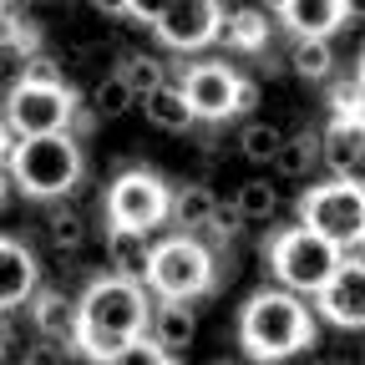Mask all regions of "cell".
I'll use <instances>...</instances> for the list:
<instances>
[{
	"label": "cell",
	"mask_w": 365,
	"mask_h": 365,
	"mask_svg": "<svg viewBox=\"0 0 365 365\" xmlns=\"http://www.w3.org/2000/svg\"><path fill=\"white\" fill-rule=\"evenodd\" d=\"M269 269H274V279H279V289L309 299V294L340 269V249H335L330 239H319L314 228L294 223V228H284V234H274V244H269Z\"/></svg>",
	"instance_id": "5"
},
{
	"label": "cell",
	"mask_w": 365,
	"mask_h": 365,
	"mask_svg": "<svg viewBox=\"0 0 365 365\" xmlns=\"http://www.w3.org/2000/svg\"><path fill=\"white\" fill-rule=\"evenodd\" d=\"M11 11H16V0H0V21H6Z\"/></svg>",
	"instance_id": "35"
},
{
	"label": "cell",
	"mask_w": 365,
	"mask_h": 365,
	"mask_svg": "<svg viewBox=\"0 0 365 365\" xmlns=\"http://www.w3.org/2000/svg\"><path fill=\"white\" fill-rule=\"evenodd\" d=\"M299 223L314 228L319 239H330L335 249L365 234V193L360 182H309L299 198Z\"/></svg>",
	"instance_id": "8"
},
{
	"label": "cell",
	"mask_w": 365,
	"mask_h": 365,
	"mask_svg": "<svg viewBox=\"0 0 365 365\" xmlns=\"http://www.w3.org/2000/svg\"><path fill=\"white\" fill-rule=\"evenodd\" d=\"M274 16L289 36H335L345 26V0H279Z\"/></svg>",
	"instance_id": "16"
},
{
	"label": "cell",
	"mask_w": 365,
	"mask_h": 365,
	"mask_svg": "<svg viewBox=\"0 0 365 365\" xmlns=\"http://www.w3.org/2000/svg\"><path fill=\"white\" fill-rule=\"evenodd\" d=\"M143 117L158 127V132H173V137H182V132H193L198 122H193V112H188V102H182V91H178V81H163V86H153V91H143Z\"/></svg>",
	"instance_id": "19"
},
{
	"label": "cell",
	"mask_w": 365,
	"mask_h": 365,
	"mask_svg": "<svg viewBox=\"0 0 365 365\" xmlns=\"http://www.w3.org/2000/svg\"><path fill=\"white\" fill-rule=\"evenodd\" d=\"M148 309H153L148 284L102 274V279H91L76 294V340H71V350H81L86 360H107L117 345H127V340H137L148 330Z\"/></svg>",
	"instance_id": "1"
},
{
	"label": "cell",
	"mask_w": 365,
	"mask_h": 365,
	"mask_svg": "<svg viewBox=\"0 0 365 365\" xmlns=\"http://www.w3.org/2000/svg\"><path fill=\"white\" fill-rule=\"evenodd\" d=\"M284 143V127L279 122H264V117H254V122H244V132H239V153L249 158V163H259V168H269V158H274V148Z\"/></svg>",
	"instance_id": "27"
},
{
	"label": "cell",
	"mask_w": 365,
	"mask_h": 365,
	"mask_svg": "<svg viewBox=\"0 0 365 365\" xmlns=\"http://www.w3.org/2000/svg\"><path fill=\"white\" fill-rule=\"evenodd\" d=\"M239 86H244V76L228 61H193L188 71L178 76L182 102H188L193 122H203V127L239 117Z\"/></svg>",
	"instance_id": "9"
},
{
	"label": "cell",
	"mask_w": 365,
	"mask_h": 365,
	"mask_svg": "<svg viewBox=\"0 0 365 365\" xmlns=\"http://www.w3.org/2000/svg\"><path fill=\"white\" fill-rule=\"evenodd\" d=\"M97 365H168V355L148 340V335H137V340H127V345H117L107 360H97Z\"/></svg>",
	"instance_id": "28"
},
{
	"label": "cell",
	"mask_w": 365,
	"mask_h": 365,
	"mask_svg": "<svg viewBox=\"0 0 365 365\" xmlns=\"http://www.w3.org/2000/svg\"><path fill=\"white\" fill-rule=\"evenodd\" d=\"M117 76L127 81L132 97H143V91L173 81V76H168V61H163L158 51H122V56H117Z\"/></svg>",
	"instance_id": "24"
},
{
	"label": "cell",
	"mask_w": 365,
	"mask_h": 365,
	"mask_svg": "<svg viewBox=\"0 0 365 365\" xmlns=\"http://www.w3.org/2000/svg\"><path fill=\"white\" fill-rule=\"evenodd\" d=\"M81 173H86V158H81V143L71 132L21 137V143H11V153H6V182H16L26 198H41V203L76 193Z\"/></svg>",
	"instance_id": "3"
},
{
	"label": "cell",
	"mask_w": 365,
	"mask_h": 365,
	"mask_svg": "<svg viewBox=\"0 0 365 365\" xmlns=\"http://www.w3.org/2000/svg\"><path fill=\"white\" fill-rule=\"evenodd\" d=\"M76 91L66 81H21L6 91V127L11 137H41V132H71L76 122Z\"/></svg>",
	"instance_id": "6"
},
{
	"label": "cell",
	"mask_w": 365,
	"mask_h": 365,
	"mask_svg": "<svg viewBox=\"0 0 365 365\" xmlns=\"http://www.w3.org/2000/svg\"><path fill=\"white\" fill-rule=\"evenodd\" d=\"M289 71L304 76V81H330V71H335V46H330V36H294V46H289Z\"/></svg>",
	"instance_id": "22"
},
{
	"label": "cell",
	"mask_w": 365,
	"mask_h": 365,
	"mask_svg": "<svg viewBox=\"0 0 365 365\" xmlns=\"http://www.w3.org/2000/svg\"><path fill=\"white\" fill-rule=\"evenodd\" d=\"M319 158L340 182H360L365 173V122L360 112H335L325 137H319Z\"/></svg>",
	"instance_id": "12"
},
{
	"label": "cell",
	"mask_w": 365,
	"mask_h": 365,
	"mask_svg": "<svg viewBox=\"0 0 365 365\" xmlns=\"http://www.w3.org/2000/svg\"><path fill=\"white\" fill-rule=\"evenodd\" d=\"M137 107V97L127 91V81L112 71V76H97L91 81V91H86V112L97 117V122H117V117H127Z\"/></svg>",
	"instance_id": "25"
},
{
	"label": "cell",
	"mask_w": 365,
	"mask_h": 365,
	"mask_svg": "<svg viewBox=\"0 0 365 365\" xmlns=\"http://www.w3.org/2000/svg\"><path fill=\"white\" fill-rule=\"evenodd\" d=\"M218 21H223L218 0H168L153 31L168 51H203L208 41H218Z\"/></svg>",
	"instance_id": "10"
},
{
	"label": "cell",
	"mask_w": 365,
	"mask_h": 365,
	"mask_svg": "<svg viewBox=\"0 0 365 365\" xmlns=\"http://www.w3.org/2000/svg\"><path fill=\"white\" fill-rule=\"evenodd\" d=\"M168 365H182V360H168Z\"/></svg>",
	"instance_id": "38"
},
{
	"label": "cell",
	"mask_w": 365,
	"mask_h": 365,
	"mask_svg": "<svg viewBox=\"0 0 365 365\" xmlns=\"http://www.w3.org/2000/svg\"><path fill=\"white\" fill-rule=\"evenodd\" d=\"M163 6H168V0H127V21H158L163 16Z\"/></svg>",
	"instance_id": "31"
},
{
	"label": "cell",
	"mask_w": 365,
	"mask_h": 365,
	"mask_svg": "<svg viewBox=\"0 0 365 365\" xmlns=\"http://www.w3.org/2000/svg\"><path fill=\"white\" fill-rule=\"evenodd\" d=\"M239 340L249 360L259 365H284L304 350H314V309L289 289H259L249 294L239 314Z\"/></svg>",
	"instance_id": "2"
},
{
	"label": "cell",
	"mask_w": 365,
	"mask_h": 365,
	"mask_svg": "<svg viewBox=\"0 0 365 365\" xmlns=\"http://www.w3.org/2000/svg\"><path fill=\"white\" fill-rule=\"evenodd\" d=\"M11 143H16V137H11V127H6V117H0V163H6V153H11Z\"/></svg>",
	"instance_id": "34"
},
{
	"label": "cell",
	"mask_w": 365,
	"mask_h": 365,
	"mask_svg": "<svg viewBox=\"0 0 365 365\" xmlns=\"http://www.w3.org/2000/svg\"><path fill=\"white\" fill-rule=\"evenodd\" d=\"M309 299H314V309L325 314L330 325L360 330V325H365V269H360V264H340Z\"/></svg>",
	"instance_id": "11"
},
{
	"label": "cell",
	"mask_w": 365,
	"mask_h": 365,
	"mask_svg": "<svg viewBox=\"0 0 365 365\" xmlns=\"http://www.w3.org/2000/svg\"><path fill=\"white\" fill-rule=\"evenodd\" d=\"M0 198H6V173H0Z\"/></svg>",
	"instance_id": "37"
},
{
	"label": "cell",
	"mask_w": 365,
	"mask_h": 365,
	"mask_svg": "<svg viewBox=\"0 0 365 365\" xmlns=\"http://www.w3.org/2000/svg\"><path fill=\"white\" fill-rule=\"evenodd\" d=\"M168 360H182V350L193 345L198 335V314H193V299H158L148 309V330H143Z\"/></svg>",
	"instance_id": "13"
},
{
	"label": "cell",
	"mask_w": 365,
	"mask_h": 365,
	"mask_svg": "<svg viewBox=\"0 0 365 365\" xmlns=\"http://www.w3.org/2000/svg\"><path fill=\"white\" fill-rule=\"evenodd\" d=\"M208 365H239V360H223V355H213V360H208Z\"/></svg>",
	"instance_id": "36"
},
{
	"label": "cell",
	"mask_w": 365,
	"mask_h": 365,
	"mask_svg": "<svg viewBox=\"0 0 365 365\" xmlns=\"http://www.w3.org/2000/svg\"><path fill=\"white\" fill-rule=\"evenodd\" d=\"M31 319H36V335L41 340H56V345H71L76 340V299L66 289H31Z\"/></svg>",
	"instance_id": "15"
},
{
	"label": "cell",
	"mask_w": 365,
	"mask_h": 365,
	"mask_svg": "<svg viewBox=\"0 0 365 365\" xmlns=\"http://www.w3.org/2000/svg\"><path fill=\"white\" fill-rule=\"evenodd\" d=\"M168 198L173 188L153 173V168H122L107 188V228H168Z\"/></svg>",
	"instance_id": "7"
},
{
	"label": "cell",
	"mask_w": 365,
	"mask_h": 365,
	"mask_svg": "<svg viewBox=\"0 0 365 365\" xmlns=\"http://www.w3.org/2000/svg\"><path fill=\"white\" fill-rule=\"evenodd\" d=\"M91 6H97L107 21H127V0H91Z\"/></svg>",
	"instance_id": "33"
},
{
	"label": "cell",
	"mask_w": 365,
	"mask_h": 365,
	"mask_svg": "<svg viewBox=\"0 0 365 365\" xmlns=\"http://www.w3.org/2000/svg\"><path fill=\"white\" fill-rule=\"evenodd\" d=\"M314 163H319V132H309V127L284 132V143L274 148V158H269V168L279 173L284 182H309Z\"/></svg>",
	"instance_id": "20"
},
{
	"label": "cell",
	"mask_w": 365,
	"mask_h": 365,
	"mask_svg": "<svg viewBox=\"0 0 365 365\" xmlns=\"http://www.w3.org/2000/svg\"><path fill=\"white\" fill-rule=\"evenodd\" d=\"M213 188H203V182H188V188H173L168 198V223H173V234H198V228L208 223L213 213Z\"/></svg>",
	"instance_id": "21"
},
{
	"label": "cell",
	"mask_w": 365,
	"mask_h": 365,
	"mask_svg": "<svg viewBox=\"0 0 365 365\" xmlns=\"http://www.w3.org/2000/svg\"><path fill=\"white\" fill-rule=\"evenodd\" d=\"M234 208H239L244 223H269L274 213H279V188H274V182H264V178H249V182H239Z\"/></svg>",
	"instance_id": "26"
},
{
	"label": "cell",
	"mask_w": 365,
	"mask_h": 365,
	"mask_svg": "<svg viewBox=\"0 0 365 365\" xmlns=\"http://www.w3.org/2000/svg\"><path fill=\"white\" fill-rule=\"evenodd\" d=\"M143 284L158 299H203L218 289V254L203 249L193 234H168L148 254Z\"/></svg>",
	"instance_id": "4"
},
{
	"label": "cell",
	"mask_w": 365,
	"mask_h": 365,
	"mask_svg": "<svg viewBox=\"0 0 365 365\" xmlns=\"http://www.w3.org/2000/svg\"><path fill=\"white\" fill-rule=\"evenodd\" d=\"M46 244L56 254H76L86 244V218L66 198H51V208H46Z\"/></svg>",
	"instance_id": "23"
},
{
	"label": "cell",
	"mask_w": 365,
	"mask_h": 365,
	"mask_svg": "<svg viewBox=\"0 0 365 365\" xmlns=\"http://www.w3.org/2000/svg\"><path fill=\"white\" fill-rule=\"evenodd\" d=\"M148 254H153V239L143 234V228H107V264H112L117 279L143 284V274H148Z\"/></svg>",
	"instance_id": "18"
},
{
	"label": "cell",
	"mask_w": 365,
	"mask_h": 365,
	"mask_svg": "<svg viewBox=\"0 0 365 365\" xmlns=\"http://www.w3.org/2000/svg\"><path fill=\"white\" fill-rule=\"evenodd\" d=\"M41 284V264L21 239L0 234V309H16L31 299V289Z\"/></svg>",
	"instance_id": "14"
},
{
	"label": "cell",
	"mask_w": 365,
	"mask_h": 365,
	"mask_svg": "<svg viewBox=\"0 0 365 365\" xmlns=\"http://www.w3.org/2000/svg\"><path fill=\"white\" fill-rule=\"evenodd\" d=\"M11 345H16V330H11V319H6V309H0V365L11 360Z\"/></svg>",
	"instance_id": "32"
},
{
	"label": "cell",
	"mask_w": 365,
	"mask_h": 365,
	"mask_svg": "<svg viewBox=\"0 0 365 365\" xmlns=\"http://www.w3.org/2000/svg\"><path fill=\"white\" fill-rule=\"evenodd\" d=\"M269 36H274V26H269L264 6H239V11H228L218 21V41L228 46V51H244V56H264Z\"/></svg>",
	"instance_id": "17"
},
{
	"label": "cell",
	"mask_w": 365,
	"mask_h": 365,
	"mask_svg": "<svg viewBox=\"0 0 365 365\" xmlns=\"http://www.w3.org/2000/svg\"><path fill=\"white\" fill-rule=\"evenodd\" d=\"M21 81H61V61L46 56L41 46H36V51L21 56Z\"/></svg>",
	"instance_id": "29"
},
{
	"label": "cell",
	"mask_w": 365,
	"mask_h": 365,
	"mask_svg": "<svg viewBox=\"0 0 365 365\" xmlns=\"http://www.w3.org/2000/svg\"><path fill=\"white\" fill-rule=\"evenodd\" d=\"M66 360H71V345L36 340V345H26V360H21V365H66Z\"/></svg>",
	"instance_id": "30"
}]
</instances>
